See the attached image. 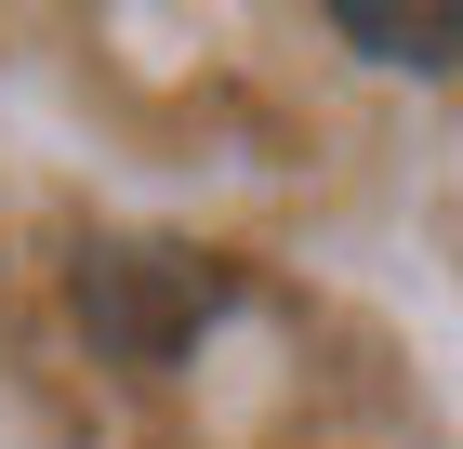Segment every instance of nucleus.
<instances>
[{
	"label": "nucleus",
	"instance_id": "f257e3e1",
	"mask_svg": "<svg viewBox=\"0 0 463 449\" xmlns=\"http://www.w3.org/2000/svg\"><path fill=\"white\" fill-rule=\"evenodd\" d=\"M225 291L239 277L213 251H185V239H80V265H67V317L107 370H173L225 317Z\"/></svg>",
	"mask_w": 463,
	"mask_h": 449
},
{
	"label": "nucleus",
	"instance_id": "f03ea898",
	"mask_svg": "<svg viewBox=\"0 0 463 449\" xmlns=\"http://www.w3.org/2000/svg\"><path fill=\"white\" fill-rule=\"evenodd\" d=\"M331 27L371 67H450L463 53V0H331Z\"/></svg>",
	"mask_w": 463,
	"mask_h": 449
}]
</instances>
